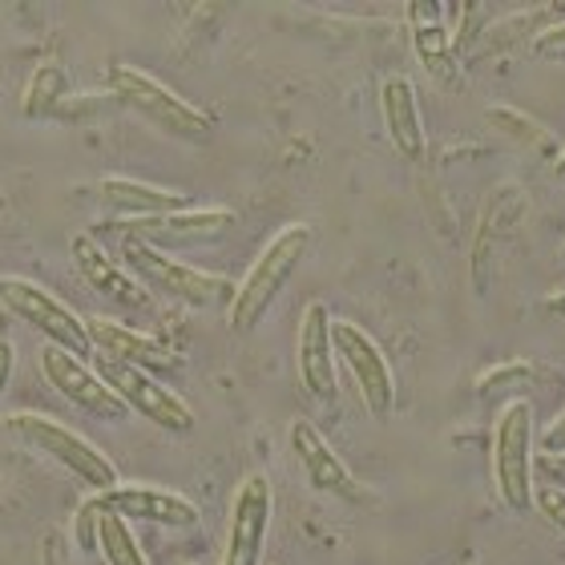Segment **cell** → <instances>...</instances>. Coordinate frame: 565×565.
<instances>
[{
	"label": "cell",
	"instance_id": "6da1fadb",
	"mask_svg": "<svg viewBox=\"0 0 565 565\" xmlns=\"http://www.w3.org/2000/svg\"><path fill=\"white\" fill-rule=\"evenodd\" d=\"M121 267L153 295V299H170V303L194 307V311H226L235 299V287L226 275H211L202 267L170 259L166 250H153L146 243L121 238Z\"/></svg>",
	"mask_w": 565,
	"mask_h": 565
},
{
	"label": "cell",
	"instance_id": "7a4b0ae2",
	"mask_svg": "<svg viewBox=\"0 0 565 565\" xmlns=\"http://www.w3.org/2000/svg\"><path fill=\"white\" fill-rule=\"evenodd\" d=\"M307 247H311V226L291 223L282 226L279 235L259 250V259L250 263L247 279L235 287V299L226 307L231 328L235 331H255L267 319V311L275 307V299L282 295V287L291 282V275L299 271Z\"/></svg>",
	"mask_w": 565,
	"mask_h": 565
},
{
	"label": "cell",
	"instance_id": "3957f363",
	"mask_svg": "<svg viewBox=\"0 0 565 565\" xmlns=\"http://www.w3.org/2000/svg\"><path fill=\"white\" fill-rule=\"evenodd\" d=\"M106 85L118 106H130L138 118H146L166 138L194 141V146L214 138V121L199 106H190L186 97H178L170 85H162L158 77L138 70V65H109Z\"/></svg>",
	"mask_w": 565,
	"mask_h": 565
},
{
	"label": "cell",
	"instance_id": "277c9868",
	"mask_svg": "<svg viewBox=\"0 0 565 565\" xmlns=\"http://www.w3.org/2000/svg\"><path fill=\"white\" fill-rule=\"evenodd\" d=\"M0 428L17 436L24 448H33V452H41L45 460H53L57 469H65L73 481H82L85 489H94V493H106V489L118 484L114 460H109L97 445H89L85 436H77L61 420H53V416L12 413L0 420Z\"/></svg>",
	"mask_w": 565,
	"mask_h": 565
},
{
	"label": "cell",
	"instance_id": "5b68a950",
	"mask_svg": "<svg viewBox=\"0 0 565 565\" xmlns=\"http://www.w3.org/2000/svg\"><path fill=\"white\" fill-rule=\"evenodd\" d=\"M0 307L12 319H21L33 331H41L45 343H53V348H65V352L82 355V360L94 355L85 319L73 307L61 303L53 291H45L41 282L24 279V275H0Z\"/></svg>",
	"mask_w": 565,
	"mask_h": 565
},
{
	"label": "cell",
	"instance_id": "8992f818",
	"mask_svg": "<svg viewBox=\"0 0 565 565\" xmlns=\"http://www.w3.org/2000/svg\"><path fill=\"white\" fill-rule=\"evenodd\" d=\"M89 364H97L94 372L114 388V396L141 420H150L153 428H162L170 436H186L194 428V413L186 408V401L174 388H166L158 376L134 364H121V360H109V355H94Z\"/></svg>",
	"mask_w": 565,
	"mask_h": 565
},
{
	"label": "cell",
	"instance_id": "52a82bcc",
	"mask_svg": "<svg viewBox=\"0 0 565 565\" xmlns=\"http://www.w3.org/2000/svg\"><path fill=\"white\" fill-rule=\"evenodd\" d=\"M493 481L509 509L533 505V404L513 401L493 428Z\"/></svg>",
	"mask_w": 565,
	"mask_h": 565
},
{
	"label": "cell",
	"instance_id": "ba28073f",
	"mask_svg": "<svg viewBox=\"0 0 565 565\" xmlns=\"http://www.w3.org/2000/svg\"><path fill=\"white\" fill-rule=\"evenodd\" d=\"M331 348H335V360L352 372V384L360 388L367 413L376 420H388L396 408V380H392L388 355L380 352L376 340L352 319H331Z\"/></svg>",
	"mask_w": 565,
	"mask_h": 565
},
{
	"label": "cell",
	"instance_id": "9c48e42d",
	"mask_svg": "<svg viewBox=\"0 0 565 565\" xmlns=\"http://www.w3.org/2000/svg\"><path fill=\"white\" fill-rule=\"evenodd\" d=\"M235 226V211L226 206H186V211L153 214V218H118L109 223V231H118L121 238L146 243L153 250L166 247H190V243H214Z\"/></svg>",
	"mask_w": 565,
	"mask_h": 565
},
{
	"label": "cell",
	"instance_id": "30bf717a",
	"mask_svg": "<svg viewBox=\"0 0 565 565\" xmlns=\"http://www.w3.org/2000/svg\"><path fill=\"white\" fill-rule=\"evenodd\" d=\"M41 376L49 388L65 396L73 408H82L85 416H97V420H126L130 416V408L114 396V388L89 367V360L65 352V348H53V343L41 348Z\"/></svg>",
	"mask_w": 565,
	"mask_h": 565
},
{
	"label": "cell",
	"instance_id": "8fae6325",
	"mask_svg": "<svg viewBox=\"0 0 565 565\" xmlns=\"http://www.w3.org/2000/svg\"><path fill=\"white\" fill-rule=\"evenodd\" d=\"M267 530H271V481L263 472H250L231 501L223 565H263Z\"/></svg>",
	"mask_w": 565,
	"mask_h": 565
},
{
	"label": "cell",
	"instance_id": "7c38bea8",
	"mask_svg": "<svg viewBox=\"0 0 565 565\" xmlns=\"http://www.w3.org/2000/svg\"><path fill=\"white\" fill-rule=\"evenodd\" d=\"M291 452H295V460H299V469H303L307 484H311L316 493L340 497L348 505H372V489L355 481L352 472H348V465L335 457V448L323 440V433H319L311 420L291 424Z\"/></svg>",
	"mask_w": 565,
	"mask_h": 565
},
{
	"label": "cell",
	"instance_id": "4fadbf2b",
	"mask_svg": "<svg viewBox=\"0 0 565 565\" xmlns=\"http://www.w3.org/2000/svg\"><path fill=\"white\" fill-rule=\"evenodd\" d=\"M102 509L118 513L121 521H146V525H162V530H194L202 521L199 505L174 489H158V484H114L106 493H97Z\"/></svg>",
	"mask_w": 565,
	"mask_h": 565
},
{
	"label": "cell",
	"instance_id": "5bb4252c",
	"mask_svg": "<svg viewBox=\"0 0 565 565\" xmlns=\"http://www.w3.org/2000/svg\"><path fill=\"white\" fill-rule=\"evenodd\" d=\"M335 348H331V311L323 303H307L295 340V372L307 396L331 404L335 401Z\"/></svg>",
	"mask_w": 565,
	"mask_h": 565
},
{
	"label": "cell",
	"instance_id": "9a60e30c",
	"mask_svg": "<svg viewBox=\"0 0 565 565\" xmlns=\"http://www.w3.org/2000/svg\"><path fill=\"white\" fill-rule=\"evenodd\" d=\"M70 255L89 291H97L102 299H109V303H118V307H141V311L150 307L153 295L146 291L126 267H118V263L109 259L106 247H102L94 235H73Z\"/></svg>",
	"mask_w": 565,
	"mask_h": 565
},
{
	"label": "cell",
	"instance_id": "2e32d148",
	"mask_svg": "<svg viewBox=\"0 0 565 565\" xmlns=\"http://www.w3.org/2000/svg\"><path fill=\"white\" fill-rule=\"evenodd\" d=\"M85 331H89V343H94L97 355H109V360H121V364H134L141 372H166V367H182V355L170 352L162 340H153L146 331H134L118 319H85Z\"/></svg>",
	"mask_w": 565,
	"mask_h": 565
},
{
	"label": "cell",
	"instance_id": "e0dca14e",
	"mask_svg": "<svg viewBox=\"0 0 565 565\" xmlns=\"http://www.w3.org/2000/svg\"><path fill=\"white\" fill-rule=\"evenodd\" d=\"M97 202L106 211L118 214V218H153V214L194 206L190 194H178V190H162V186H150V182H138V178H118V174L97 182Z\"/></svg>",
	"mask_w": 565,
	"mask_h": 565
},
{
	"label": "cell",
	"instance_id": "ac0fdd59",
	"mask_svg": "<svg viewBox=\"0 0 565 565\" xmlns=\"http://www.w3.org/2000/svg\"><path fill=\"white\" fill-rule=\"evenodd\" d=\"M380 109H384V126H388V141L396 146L401 158L420 162L424 158V121L420 106H416V89L404 77H388L380 89Z\"/></svg>",
	"mask_w": 565,
	"mask_h": 565
},
{
	"label": "cell",
	"instance_id": "d6986e66",
	"mask_svg": "<svg viewBox=\"0 0 565 565\" xmlns=\"http://www.w3.org/2000/svg\"><path fill=\"white\" fill-rule=\"evenodd\" d=\"M97 550H102L106 565H150L138 537L130 533V521H121L109 509H102V518H97Z\"/></svg>",
	"mask_w": 565,
	"mask_h": 565
},
{
	"label": "cell",
	"instance_id": "ffe728a7",
	"mask_svg": "<svg viewBox=\"0 0 565 565\" xmlns=\"http://www.w3.org/2000/svg\"><path fill=\"white\" fill-rule=\"evenodd\" d=\"M65 94H70V77L61 65L45 61L33 70V82L24 89V114L29 118H45V114H57V106H65Z\"/></svg>",
	"mask_w": 565,
	"mask_h": 565
},
{
	"label": "cell",
	"instance_id": "44dd1931",
	"mask_svg": "<svg viewBox=\"0 0 565 565\" xmlns=\"http://www.w3.org/2000/svg\"><path fill=\"white\" fill-rule=\"evenodd\" d=\"M416 57L436 73V77H448L452 73V36L445 33L440 21H416Z\"/></svg>",
	"mask_w": 565,
	"mask_h": 565
},
{
	"label": "cell",
	"instance_id": "7402d4cb",
	"mask_svg": "<svg viewBox=\"0 0 565 565\" xmlns=\"http://www.w3.org/2000/svg\"><path fill=\"white\" fill-rule=\"evenodd\" d=\"M489 121H493L497 130H505L509 138L525 141V146H533V150H550V134L537 126V121H530L525 114H513V109L497 106L493 114H489Z\"/></svg>",
	"mask_w": 565,
	"mask_h": 565
},
{
	"label": "cell",
	"instance_id": "603a6c76",
	"mask_svg": "<svg viewBox=\"0 0 565 565\" xmlns=\"http://www.w3.org/2000/svg\"><path fill=\"white\" fill-rule=\"evenodd\" d=\"M97 518H102V501H97V493H89L82 501V509L73 513V542H77L82 554L97 550Z\"/></svg>",
	"mask_w": 565,
	"mask_h": 565
},
{
	"label": "cell",
	"instance_id": "cb8c5ba5",
	"mask_svg": "<svg viewBox=\"0 0 565 565\" xmlns=\"http://www.w3.org/2000/svg\"><path fill=\"white\" fill-rule=\"evenodd\" d=\"M521 376L530 380V364H501L497 372H489V376H481V384H477V392H481L484 401H493V396H513V384H521Z\"/></svg>",
	"mask_w": 565,
	"mask_h": 565
},
{
	"label": "cell",
	"instance_id": "d4e9b609",
	"mask_svg": "<svg viewBox=\"0 0 565 565\" xmlns=\"http://www.w3.org/2000/svg\"><path fill=\"white\" fill-rule=\"evenodd\" d=\"M533 57L565 61V21L562 24H550V29H542V33L533 36Z\"/></svg>",
	"mask_w": 565,
	"mask_h": 565
},
{
	"label": "cell",
	"instance_id": "484cf974",
	"mask_svg": "<svg viewBox=\"0 0 565 565\" xmlns=\"http://www.w3.org/2000/svg\"><path fill=\"white\" fill-rule=\"evenodd\" d=\"M533 501L542 509L545 518L554 521L557 530L565 533V489H554V484H545V489H533Z\"/></svg>",
	"mask_w": 565,
	"mask_h": 565
},
{
	"label": "cell",
	"instance_id": "4316f807",
	"mask_svg": "<svg viewBox=\"0 0 565 565\" xmlns=\"http://www.w3.org/2000/svg\"><path fill=\"white\" fill-rule=\"evenodd\" d=\"M41 565H70V545L57 530H49L41 537Z\"/></svg>",
	"mask_w": 565,
	"mask_h": 565
},
{
	"label": "cell",
	"instance_id": "83f0119b",
	"mask_svg": "<svg viewBox=\"0 0 565 565\" xmlns=\"http://www.w3.org/2000/svg\"><path fill=\"white\" fill-rule=\"evenodd\" d=\"M537 445H542L545 457H565V413L557 416V420L550 424V428H545Z\"/></svg>",
	"mask_w": 565,
	"mask_h": 565
},
{
	"label": "cell",
	"instance_id": "f1b7e54d",
	"mask_svg": "<svg viewBox=\"0 0 565 565\" xmlns=\"http://www.w3.org/2000/svg\"><path fill=\"white\" fill-rule=\"evenodd\" d=\"M12 364H17V348H12V340H4V335H0V396H4V388H9Z\"/></svg>",
	"mask_w": 565,
	"mask_h": 565
},
{
	"label": "cell",
	"instance_id": "f546056e",
	"mask_svg": "<svg viewBox=\"0 0 565 565\" xmlns=\"http://www.w3.org/2000/svg\"><path fill=\"white\" fill-rule=\"evenodd\" d=\"M533 469H542V477L554 489H565V457H542V465H533Z\"/></svg>",
	"mask_w": 565,
	"mask_h": 565
},
{
	"label": "cell",
	"instance_id": "4dcf8cb0",
	"mask_svg": "<svg viewBox=\"0 0 565 565\" xmlns=\"http://www.w3.org/2000/svg\"><path fill=\"white\" fill-rule=\"evenodd\" d=\"M554 174H557V178H565V153H562V158H557V166H554Z\"/></svg>",
	"mask_w": 565,
	"mask_h": 565
},
{
	"label": "cell",
	"instance_id": "1f68e13d",
	"mask_svg": "<svg viewBox=\"0 0 565 565\" xmlns=\"http://www.w3.org/2000/svg\"><path fill=\"white\" fill-rule=\"evenodd\" d=\"M562 259H565V247H562Z\"/></svg>",
	"mask_w": 565,
	"mask_h": 565
}]
</instances>
